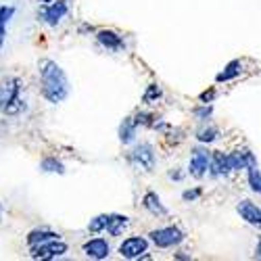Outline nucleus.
Listing matches in <instances>:
<instances>
[{
    "instance_id": "72a5a7b5",
    "label": "nucleus",
    "mask_w": 261,
    "mask_h": 261,
    "mask_svg": "<svg viewBox=\"0 0 261 261\" xmlns=\"http://www.w3.org/2000/svg\"><path fill=\"white\" fill-rule=\"evenodd\" d=\"M253 257L261 261V234L257 236V245H255V251H253Z\"/></svg>"
},
{
    "instance_id": "f257e3e1",
    "label": "nucleus",
    "mask_w": 261,
    "mask_h": 261,
    "mask_svg": "<svg viewBox=\"0 0 261 261\" xmlns=\"http://www.w3.org/2000/svg\"><path fill=\"white\" fill-rule=\"evenodd\" d=\"M38 75V92L40 98L48 105H61L71 94V82L63 65L50 57H42L36 63Z\"/></svg>"
},
{
    "instance_id": "1a4fd4ad",
    "label": "nucleus",
    "mask_w": 261,
    "mask_h": 261,
    "mask_svg": "<svg viewBox=\"0 0 261 261\" xmlns=\"http://www.w3.org/2000/svg\"><path fill=\"white\" fill-rule=\"evenodd\" d=\"M80 253L86 259H92V261H105L113 255V245L107 236L102 234H90V238L80 245Z\"/></svg>"
},
{
    "instance_id": "b1692460",
    "label": "nucleus",
    "mask_w": 261,
    "mask_h": 261,
    "mask_svg": "<svg viewBox=\"0 0 261 261\" xmlns=\"http://www.w3.org/2000/svg\"><path fill=\"white\" fill-rule=\"evenodd\" d=\"M132 117H134V121H136V125L140 127V129H150L153 127V123L157 121V113L153 111V107H138L136 111L132 113Z\"/></svg>"
},
{
    "instance_id": "c9c22d12",
    "label": "nucleus",
    "mask_w": 261,
    "mask_h": 261,
    "mask_svg": "<svg viewBox=\"0 0 261 261\" xmlns=\"http://www.w3.org/2000/svg\"><path fill=\"white\" fill-rule=\"evenodd\" d=\"M48 3H53V0H38V5H48Z\"/></svg>"
},
{
    "instance_id": "2f4dec72",
    "label": "nucleus",
    "mask_w": 261,
    "mask_h": 261,
    "mask_svg": "<svg viewBox=\"0 0 261 261\" xmlns=\"http://www.w3.org/2000/svg\"><path fill=\"white\" fill-rule=\"evenodd\" d=\"M96 28L92 23H88V21H82V23L77 25V36H94Z\"/></svg>"
},
{
    "instance_id": "ddd939ff",
    "label": "nucleus",
    "mask_w": 261,
    "mask_h": 261,
    "mask_svg": "<svg viewBox=\"0 0 261 261\" xmlns=\"http://www.w3.org/2000/svg\"><path fill=\"white\" fill-rule=\"evenodd\" d=\"M140 207L144 209V213L155 217V220H165V217H169V207L163 203L161 194L157 190H150V188L144 190L140 197Z\"/></svg>"
},
{
    "instance_id": "9d476101",
    "label": "nucleus",
    "mask_w": 261,
    "mask_h": 261,
    "mask_svg": "<svg viewBox=\"0 0 261 261\" xmlns=\"http://www.w3.org/2000/svg\"><path fill=\"white\" fill-rule=\"evenodd\" d=\"M94 42L96 46L105 53H111V55H119V53H125L127 48V42H125V36L113 28H96L94 32Z\"/></svg>"
},
{
    "instance_id": "f3484780",
    "label": "nucleus",
    "mask_w": 261,
    "mask_h": 261,
    "mask_svg": "<svg viewBox=\"0 0 261 261\" xmlns=\"http://www.w3.org/2000/svg\"><path fill=\"white\" fill-rule=\"evenodd\" d=\"M132 228V217L127 213H117V211H109V222L105 228V234L109 238H121L123 234L129 232Z\"/></svg>"
},
{
    "instance_id": "c85d7f7f",
    "label": "nucleus",
    "mask_w": 261,
    "mask_h": 261,
    "mask_svg": "<svg viewBox=\"0 0 261 261\" xmlns=\"http://www.w3.org/2000/svg\"><path fill=\"white\" fill-rule=\"evenodd\" d=\"M165 178H167L169 182H173V184H182L188 176H186V169H184V167L176 165V167H169V169L165 171Z\"/></svg>"
},
{
    "instance_id": "c756f323",
    "label": "nucleus",
    "mask_w": 261,
    "mask_h": 261,
    "mask_svg": "<svg viewBox=\"0 0 261 261\" xmlns=\"http://www.w3.org/2000/svg\"><path fill=\"white\" fill-rule=\"evenodd\" d=\"M217 96H220V90H217V84H215V86H209L207 90H203L197 96V102H215Z\"/></svg>"
},
{
    "instance_id": "f03ea898",
    "label": "nucleus",
    "mask_w": 261,
    "mask_h": 261,
    "mask_svg": "<svg viewBox=\"0 0 261 261\" xmlns=\"http://www.w3.org/2000/svg\"><path fill=\"white\" fill-rule=\"evenodd\" d=\"M30 111V98L25 96V82L21 75L9 73L0 77V115L5 119L23 117Z\"/></svg>"
},
{
    "instance_id": "a878e982",
    "label": "nucleus",
    "mask_w": 261,
    "mask_h": 261,
    "mask_svg": "<svg viewBox=\"0 0 261 261\" xmlns=\"http://www.w3.org/2000/svg\"><path fill=\"white\" fill-rule=\"evenodd\" d=\"M161 138H163V142H165L167 146H173V148H176L178 144H182V142L186 140V129L180 127V125H171Z\"/></svg>"
},
{
    "instance_id": "cd10ccee",
    "label": "nucleus",
    "mask_w": 261,
    "mask_h": 261,
    "mask_svg": "<svg viewBox=\"0 0 261 261\" xmlns=\"http://www.w3.org/2000/svg\"><path fill=\"white\" fill-rule=\"evenodd\" d=\"M203 194H205V188L201 186V184H197V186H188V188H184L182 192H180V199H182V203H199L201 199H203Z\"/></svg>"
},
{
    "instance_id": "aec40b11",
    "label": "nucleus",
    "mask_w": 261,
    "mask_h": 261,
    "mask_svg": "<svg viewBox=\"0 0 261 261\" xmlns=\"http://www.w3.org/2000/svg\"><path fill=\"white\" fill-rule=\"evenodd\" d=\"M40 173H48V176H65L67 173V165L57 155H44L38 163Z\"/></svg>"
},
{
    "instance_id": "4468645a",
    "label": "nucleus",
    "mask_w": 261,
    "mask_h": 261,
    "mask_svg": "<svg viewBox=\"0 0 261 261\" xmlns=\"http://www.w3.org/2000/svg\"><path fill=\"white\" fill-rule=\"evenodd\" d=\"M234 209L236 215L241 217V222L261 232V205H257L253 199H238Z\"/></svg>"
},
{
    "instance_id": "393cba45",
    "label": "nucleus",
    "mask_w": 261,
    "mask_h": 261,
    "mask_svg": "<svg viewBox=\"0 0 261 261\" xmlns=\"http://www.w3.org/2000/svg\"><path fill=\"white\" fill-rule=\"evenodd\" d=\"M245 182H247V188L251 194L261 197V167L259 165H253L245 171Z\"/></svg>"
},
{
    "instance_id": "7c9ffc66",
    "label": "nucleus",
    "mask_w": 261,
    "mask_h": 261,
    "mask_svg": "<svg viewBox=\"0 0 261 261\" xmlns=\"http://www.w3.org/2000/svg\"><path fill=\"white\" fill-rule=\"evenodd\" d=\"M171 125H173L171 121H167V119H163V117H157V121L153 123V127H150V129H153V132H157L159 136H163V134L167 132V129H169Z\"/></svg>"
},
{
    "instance_id": "f8f14e48",
    "label": "nucleus",
    "mask_w": 261,
    "mask_h": 261,
    "mask_svg": "<svg viewBox=\"0 0 261 261\" xmlns=\"http://www.w3.org/2000/svg\"><path fill=\"white\" fill-rule=\"evenodd\" d=\"M228 157H230V165H232L234 176H236V173H245L253 165H259L257 153L253 148H249V146H234V148H230Z\"/></svg>"
},
{
    "instance_id": "423d86ee",
    "label": "nucleus",
    "mask_w": 261,
    "mask_h": 261,
    "mask_svg": "<svg viewBox=\"0 0 261 261\" xmlns=\"http://www.w3.org/2000/svg\"><path fill=\"white\" fill-rule=\"evenodd\" d=\"M148 249H150V241L146 234H123L119 238L115 253L119 255V259L125 261H140Z\"/></svg>"
},
{
    "instance_id": "4be33fe9",
    "label": "nucleus",
    "mask_w": 261,
    "mask_h": 261,
    "mask_svg": "<svg viewBox=\"0 0 261 261\" xmlns=\"http://www.w3.org/2000/svg\"><path fill=\"white\" fill-rule=\"evenodd\" d=\"M163 98H165L163 86L159 82H150L140 96V105L142 107H157L159 102H163Z\"/></svg>"
},
{
    "instance_id": "39448f33",
    "label": "nucleus",
    "mask_w": 261,
    "mask_h": 261,
    "mask_svg": "<svg viewBox=\"0 0 261 261\" xmlns=\"http://www.w3.org/2000/svg\"><path fill=\"white\" fill-rule=\"evenodd\" d=\"M209 159H211V146L207 144H199L194 142L190 148V155H188V163H186V176L203 182L207 180V169H209Z\"/></svg>"
},
{
    "instance_id": "bb28decb",
    "label": "nucleus",
    "mask_w": 261,
    "mask_h": 261,
    "mask_svg": "<svg viewBox=\"0 0 261 261\" xmlns=\"http://www.w3.org/2000/svg\"><path fill=\"white\" fill-rule=\"evenodd\" d=\"M109 222V213H96L94 217H90L88 224H86V232L88 234H105Z\"/></svg>"
},
{
    "instance_id": "2eb2a0df",
    "label": "nucleus",
    "mask_w": 261,
    "mask_h": 261,
    "mask_svg": "<svg viewBox=\"0 0 261 261\" xmlns=\"http://www.w3.org/2000/svg\"><path fill=\"white\" fill-rule=\"evenodd\" d=\"M245 71H247V63L243 59H230L224 67L215 73L213 82L217 86H226V84H232L236 80H241L245 75Z\"/></svg>"
},
{
    "instance_id": "6e6552de",
    "label": "nucleus",
    "mask_w": 261,
    "mask_h": 261,
    "mask_svg": "<svg viewBox=\"0 0 261 261\" xmlns=\"http://www.w3.org/2000/svg\"><path fill=\"white\" fill-rule=\"evenodd\" d=\"M67 253H69V243L63 241V238H55V241L28 247V255L34 261H57V259H63Z\"/></svg>"
},
{
    "instance_id": "f704fd0d",
    "label": "nucleus",
    "mask_w": 261,
    "mask_h": 261,
    "mask_svg": "<svg viewBox=\"0 0 261 261\" xmlns=\"http://www.w3.org/2000/svg\"><path fill=\"white\" fill-rule=\"evenodd\" d=\"M5 211H7V207H5L3 201H0V224H3V220H5Z\"/></svg>"
},
{
    "instance_id": "6ab92c4d",
    "label": "nucleus",
    "mask_w": 261,
    "mask_h": 261,
    "mask_svg": "<svg viewBox=\"0 0 261 261\" xmlns=\"http://www.w3.org/2000/svg\"><path fill=\"white\" fill-rule=\"evenodd\" d=\"M55 238H63V234L59 230H53L50 226H38V228H32L25 234V245L34 247V245L46 243V241H55Z\"/></svg>"
},
{
    "instance_id": "0eeeda50",
    "label": "nucleus",
    "mask_w": 261,
    "mask_h": 261,
    "mask_svg": "<svg viewBox=\"0 0 261 261\" xmlns=\"http://www.w3.org/2000/svg\"><path fill=\"white\" fill-rule=\"evenodd\" d=\"M69 0H53L48 5H38L36 11V19L38 23L46 25L50 30H57L69 15Z\"/></svg>"
},
{
    "instance_id": "20e7f679",
    "label": "nucleus",
    "mask_w": 261,
    "mask_h": 261,
    "mask_svg": "<svg viewBox=\"0 0 261 261\" xmlns=\"http://www.w3.org/2000/svg\"><path fill=\"white\" fill-rule=\"evenodd\" d=\"M150 247H155L159 251H173L186 243L188 232L180 226V224H165V226H157L153 230L146 232Z\"/></svg>"
},
{
    "instance_id": "a211bd4d",
    "label": "nucleus",
    "mask_w": 261,
    "mask_h": 261,
    "mask_svg": "<svg viewBox=\"0 0 261 261\" xmlns=\"http://www.w3.org/2000/svg\"><path fill=\"white\" fill-rule=\"evenodd\" d=\"M138 134H140V127L136 125L134 117L132 115H125L119 125H117V140L121 146H132L136 140H138Z\"/></svg>"
},
{
    "instance_id": "dca6fc26",
    "label": "nucleus",
    "mask_w": 261,
    "mask_h": 261,
    "mask_svg": "<svg viewBox=\"0 0 261 261\" xmlns=\"http://www.w3.org/2000/svg\"><path fill=\"white\" fill-rule=\"evenodd\" d=\"M192 138H194V142H199V144L213 146V144H217V142L224 138V132H222V127L217 125V123L207 121V123H197Z\"/></svg>"
},
{
    "instance_id": "9b49d317",
    "label": "nucleus",
    "mask_w": 261,
    "mask_h": 261,
    "mask_svg": "<svg viewBox=\"0 0 261 261\" xmlns=\"http://www.w3.org/2000/svg\"><path fill=\"white\" fill-rule=\"evenodd\" d=\"M234 176L228 150L222 148H211V159H209V169H207V180L209 182H222L230 180Z\"/></svg>"
},
{
    "instance_id": "412c9836",
    "label": "nucleus",
    "mask_w": 261,
    "mask_h": 261,
    "mask_svg": "<svg viewBox=\"0 0 261 261\" xmlns=\"http://www.w3.org/2000/svg\"><path fill=\"white\" fill-rule=\"evenodd\" d=\"M15 15H17V7L15 5H11V3L0 5V55H3L7 34H9V25H11V21L15 19Z\"/></svg>"
},
{
    "instance_id": "7ed1b4c3",
    "label": "nucleus",
    "mask_w": 261,
    "mask_h": 261,
    "mask_svg": "<svg viewBox=\"0 0 261 261\" xmlns=\"http://www.w3.org/2000/svg\"><path fill=\"white\" fill-rule=\"evenodd\" d=\"M125 163L132 167L138 173H144V176H150L155 173L157 165H159V153L157 146L150 140H136L132 146L127 148V153L123 155Z\"/></svg>"
},
{
    "instance_id": "5701e85b",
    "label": "nucleus",
    "mask_w": 261,
    "mask_h": 261,
    "mask_svg": "<svg viewBox=\"0 0 261 261\" xmlns=\"http://www.w3.org/2000/svg\"><path fill=\"white\" fill-rule=\"evenodd\" d=\"M190 115L194 123H207L215 117V105L213 102H197L190 109Z\"/></svg>"
},
{
    "instance_id": "473e14b6",
    "label": "nucleus",
    "mask_w": 261,
    "mask_h": 261,
    "mask_svg": "<svg viewBox=\"0 0 261 261\" xmlns=\"http://www.w3.org/2000/svg\"><path fill=\"white\" fill-rule=\"evenodd\" d=\"M173 259H176V261H192L194 259V255L192 253H188V251H184V249H173V255H171Z\"/></svg>"
}]
</instances>
